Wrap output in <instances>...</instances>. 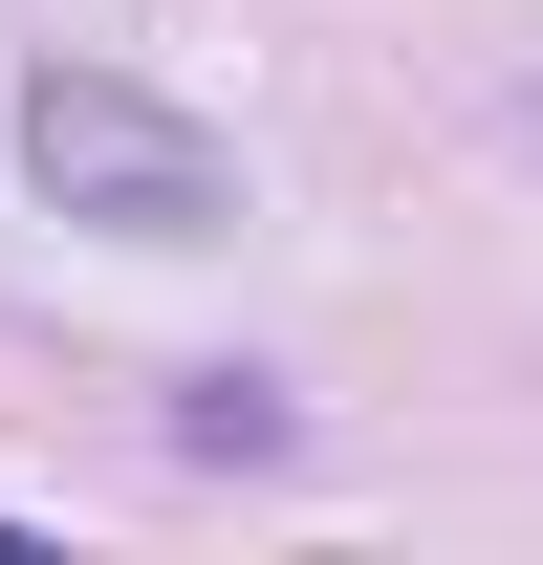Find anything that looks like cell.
I'll return each mask as SVG.
<instances>
[{
	"label": "cell",
	"instance_id": "1",
	"mask_svg": "<svg viewBox=\"0 0 543 565\" xmlns=\"http://www.w3.org/2000/svg\"><path fill=\"white\" fill-rule=\"evenodd\" d=\"M22 152H44V196L109 217V239H217V217H239V152H217L196 109L109 87V66H44V87H22Z\"/></svg>",
	"mask_w": 543,
	"mask_h": 565
}]
</instances>
